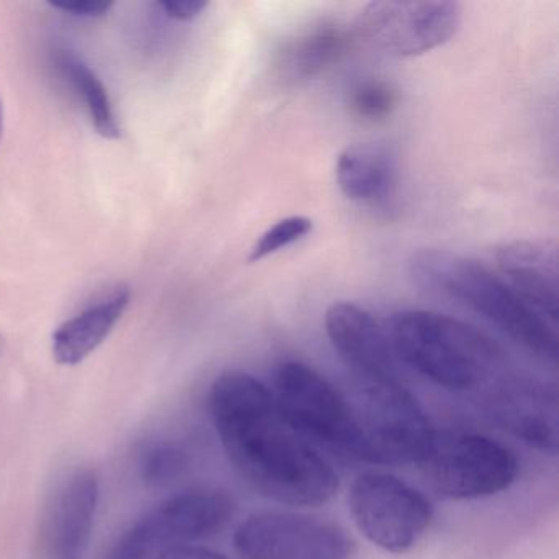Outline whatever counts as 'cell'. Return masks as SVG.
<instances>
[{
  "instance_id": "6da1fadb",
  "label": "cell",
  "mask_w": 559,
  "mask_h": 559,
  "mask_svg": "<svg viewBox=\"0 0 559 559\" xmlns=\"http://www.w3.org/2000/svg\"><path fill=\"white\" fill-rule=\"evenodd\" d=\"M209 404L228 460L261 496L296 507L325 506L336 496L338 474L284 421L263 382L243 371L222 372Z\"/></svg>"
},
{
  "instance_id": "7a4b0ae2",
  "label": "cell",
  "mask_w": 559,
  "mask_h": 559,
  "mask_svg": "<svg viewBox=\"0 0 559 559\" xmlns=\"http://www.w3.org/2000/svg\"><path fill=\"white\" fill-rule=\"evenodd\" d=\"M384 326L395 359L448 391L486 389L506 371L500 346L453 317L401 310Z\"/></svg>"
},
{
  "instance_id": "3957f363",
  "label": "cell",
  "mask_w": 559,
  "mask_h": 559,
  "mask_svg": "<svg viewBox=\"0 0 559 559\" xmlns=\"http://www.w3.org/2000/svg\"><path fill=\"white\" fill-rule=\"evenodd\" d=\"M408 273L421 289L479 313L533 355L558 362V335L548 320L526 306L506 281L479 261L424 248L412 253Z\"/></svg>"
},
{
  "instance_id": "277c9868",
  "label": "cell",
  "mask_w": 559,
  "mask_h": 559,
  "mask_svg": "<svg viewBox=\"0 0 559 559\" xmlns=\"http://www.w3.org/2000/svg\"><path fill=\"white\" fill-rule=\"evenodd\" d=\"M281 417L310 447L358 463H374L353 405L322 374L299 361L283 362L276 372Z\"/></svg>"
},
{
  "instance_id": "5b68a950",
  "label": "cell",
  "mask_w": 559,
  "mask_h": 559,
  "mask_svg": "<svg viewBox=\"0 0 559 559\" xmlns=\"http://www.w3.org/2000/svg\"><path fill=\"white\" fill-rule=\"evenodd\" d=\"M353 405L374 463L420 464L437 431L399 379L356 381Z\"/></svg>"
},
{
  "instance_id": "8992f818",
  "label": "cell",
  "mask_w": 559,
  "mask_h": 559,
  "mask_svg": "<svg viewBox=\"0 0 559 559\" xmlns=\"http://www.w3.org/2000/svg\"><path fill=\"white\" fill-rule=\"evenodd\" d=\"M348 506L366 539L391 555L411 551L433 520V506L425 493L381 471H368L353 480Z\"/></svg>"
},
{
  "instance_id": "52a82bcc",
  "label": "cell",
  "mask_w": 559,
  "mask_h": 559,
  "mask_svg": "<svg viewBox=\"0 0 559 559\" xmlns=\"http://www.w3.org/2000/svg\"><path fill=\"white\" fill-rule=\"evenodd\" d=\"M420 466L428 486L450 500L496 496L515 483L520 469L510 448L476 433L437 435Z\"/></svg>"
},
{
  "instance_id": "ba28073f",
  "label": "cell",
  "mask_w": 559,
  "mask_h": 559,
  "mask_svg": "<svg viewBox=\"0 0 559 559\" xmlns=\"http://www.w3.org/2000/svg\"><path fill=\"white\" fill-rule=\"evenodd\" d=\"M235 502L217 489H192L163 500L117 543L112 559H152L165 549L192 545L227 528Z\"/></svg>"
},
{
  "instance_id": "9c48e42d",
  "label": "cell",
  "mask_w": 559,
  "mask_h": 559,
  "mask_svg": "<svg viewBox=\"0 0 559 559\" xmlns=\"http://www.w3.org/2000/svg\"><path fill=\"white\" fill-rule=\"evenodd\" d=\"M463 8L453 0H376L362 8L356 35L392 58L437 50L460 31Z\"/></svg>"
},
{
  "instance_id": "30bf717a",
  "label": "cell",
  "mask_w": 559,
  "mask_h": 559,
  "mask_svg": "<svg viewBox=\"0 0 559 559\" xmlns=\"http://www.w3.org/2000/svg\"><path fill=\"white\" fill-rule=\"evenodd\" d=\"M243 559H352L355 542L345 528L290 512H261L248 516L234 535Z\"/></svg>"
},
{
  "instance_id": "8fae6325",
  "label": "cell",
  "mask_w": 559,
  "mask_h": 559,
  "mask_svg": "<svg viewBox=\"0 0 559 559\" xmlns=\"http://www.w3.org/2000/svg\"><path fill=\"white\" fill-rule=\"evenodd\" d=\"M486 411L496 424L543 454L559 448V397L552 385L503 371L486 388Z\"/></svg>"
},
{
  "instance_id": "7c38bea8",
  "label": "cell",
  "mask_w": 559,
  "mask_h": 559,
  "mask_svg": "<svg viewBox=\"0 0 559 559\" xmlns=\"http://www.w3.org/2000/svg\"><path fill=\"white\" fill-rule=\"evenodd\" d=\"M325 330L356 381L399 379L385 326L362 307L335 302L326 309Z\"/></svg>"
},
{
  "instance_id": "4fadbf2b",
  "label": "cell",
  "mask_w": 559,
  "mask_h": 559,
  "mask_svg": "<svg viewBox=\"0 0 559 559\" xmlns=\"http://www.w3.org/2000/svg\"><path fill=\"white\" fill-rule=\"evenodd\" d=\"M497 267L510 289L552 323L559 309V253L551 240H515L496 250Z\"/></svg>"
},
{
  "instance_id": "5bb4252c",
  "label": "cell",
  "mask_w": 559,
  "mask_h": 559,
  "mask_svg": "<svg viewBox=\"0 0 559 559\" xmlns=\"http://www.w3.org/2000/svg\"><path fill=\"white\" fill-rule=\"evenodd\" d=\"M100 483L93 469H80L55 500L48 528V559H84L99 507Z\"/></svg>"
},
{
  "instance_id": "9a60e30c",
  "label": "cell",
  "mask_w": 559,
  "mask_h": 559,
  "mask_svg": "<svg viewBox=\"0 0 559 559\" xmlns=\"http://www.w3.org/2000/svg\"><path fill=\"white\" fill-rule=\"evenodd\" d=\"M132 293L119 287L100 302L67 320L53 333L51 353L55 361L63 366H76L90 358L112 333L114 326L129 309Z\"/></svg>"
},
{
  "instance_id": "2e32d148",
  "label": "cell",
  "mask_w": 559,
  "mask_h": 559,
  "mask_svg": "<svg viewBox=\"0 0 559 559\" xmlns=\"http://www.w3.org/2000/svg\"><path fill=\"white\" fill-rule=\"evenodd\" d=\"M336 182L349 201L384 204L395 188V159L385 146L359 143L340 153Z\"/></svg>"
},
{
  "instance_id": "e0dca14e",
  "label": "cell",
  "mask_w": 559,
  "mask_h": 559,
  "mask_svg": "<svg viewBox=\"0 0 559 559\" xmlns=\"http://www.w3.org/2000/svg\"><path fill=\"white\" fill-rule=\"evenodd\" d=\"M346 41V32L338 24L320 22L283 45L277 55V68L287 80L319 76L330 64L338 61Z\"/></svg>"
},
{
  "instance_id": "ac0fdd59",
  "label": "cell",
  "mask_w": 559,
  "mask_h": 559,
  "mask_svg": "<svg viewBox=\"0 0 559 559\" xmlns=\"http://www.w3.org/2000/svg\"><path fill=\"white\" fill-rule=\"evenodd\" d=\"M63 76L73 84L76 93L83 97L96 132L104 139H119L120 127L114 114L112 103L99 78L90 70L86 63L74 55L63 51L57 60Z\"/></svg>"
},
{
  "instance_id": "d6986e66",
  "label": "cell",
  "mask_w": 559,
  "mask_h": 559,
  "mask_svg": "<svg viewBox=\"0 0 559 559\" xmlns=\"http://www.w3.org/2000/svg\"><path fill=\"white\" fill-rule=\"evenodd\" d=\"M188 466V454L171 443L153 444L143 451L140 469L150 486H166L178 479Z\"/></svg>"
},
{
  "instance_id": "ffe728a7",
  "label": "cell",
  "mask_w": 559,
  "mask_h": 559,
  "mask_svg": "<svg viewBox=\"0 0 559 559\" xmlns=\"http://www.w3.org/2000/svg\"><path fill=\"white\" fill-rule=\"evenodd\" d=\"M312 230L313 222L309 217L293 215V217L283 218L261 235L260 240L251 248L248 263H258V261L304 240L312 234Z\"/></svg>"
},
{
  "instance_id": "44dd1931",
  "label": "cell",
  "mask_w": 559,
  "mask_h": 559,
  "mask_svg": "<svg viewBox=\"0 0 559 559\" xmlns=\"http://www.w3.org/2000/svg\"><path fill=\"white\" fill-rule=\"evenodd\" d=\"M349 106L356 116L376 122L391 116L395 107V94L388 84L368 81L353 90Z\"/></svg>"
},
{
  "instance_id": "7402d4cb",
  "label": "cell",
  "mask_w": 559,
  "mask_h": 559,
  "mask_svg": "<svg viewBox=\"0 0 559 559\" xmlns=\"http://www.w3.org/2000/svg\"><path fill=\"white\" fill-rule=\"evenodd\" d=\"M51 8L80 19H99L112 11L110 0H53Z\"/></svg>"
},
{
  "instance_id": "603a6c76",
  "label": "cell",
  "mask_w": 559,
  "mask_h": 559,
  "mask_svg": "<svg viewBox=\"0 0 559 559\" xmlns=\"http://www.w3.org/2000/svg\"><path fill=\"white\" fill-rule=\"evenodd\" d=\"M159 8L175 21L191 22L204 14L209 2L205 0H166L159 4Z\"/></svg>"
},
{
  "instance_id": "cb8c5ba5",
  "label": "cell",
  "mask_w": 559,
  "mask_h": 559,
  "mask_svg": "<svg viewBox=\"0 0 559 559\" xmlns=\"http://www.w3.org/2000/svg\"><path fill=\"white\" fill-rule=\"evenodd\" d=\"M152 559H228L221 552L212 551V549L202 548V546L186 545L176 546V548L165 549L153 556Z\"/></svg>"
},
{
  "instance_id": "d4e9b609",
  "label": "cell",
  "mask_w": 559,
  "mask_h": 559,
  "mask_svg": "<svg viewBox=\"0 0 559 559\" xmlns=\"http://www.w3.org/2000/svg\"><path fill=\"white\" fill-rule=\"evenodd\" d=\"M2 127H4V109H2V103H0V136H2Z\"/></svg>"
},
{
  "instance_id": "484cf974",
  "label": "cell",
  "mask_w": 559,
  "mask_h": 559,
  "mask_svg": "<svg viewBox=\"0 0 559 559\" xmlns=\"http://www.w3.org/2000/svg\"><path fill=\"white\" fill-rule=\"evenodd\" d=\"M0 349H2V340H0Z\"/></svg>"
}]
</instances>
